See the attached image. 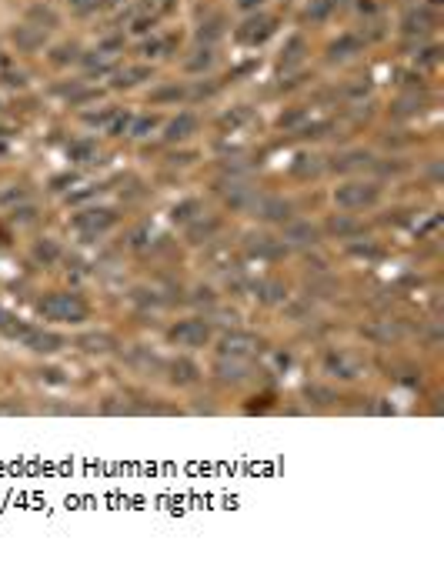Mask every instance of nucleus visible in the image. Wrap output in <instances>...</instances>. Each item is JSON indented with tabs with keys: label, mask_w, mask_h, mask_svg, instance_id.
<instances>
[{
	"label": "nucleus",
	"mask_w": 444,
	"mask_h": 584,
	"mask_svg": "<svg viewBox=\"0 0 444 584\" xmlns=\"http://www.w3.org/2000/svg\"><path fill=\"white\" fill-rule=\"evenodd\" d=\"M114 221H117V214L111 208H87L74 217V227H77L84 237H97V234H104L107 227H114Z\"/></svg>",
	"instance_id": "obj_4"
},
{
	"label": "nucleus",
	"mask_w": 444,
	"mask_h": 584,
	"mask_svg": "<svg viewBox=\"0 0 444 584\" xmlns=\"http://www.w3.org/2000/svg\"><path fill=\"white\" fill-rule=\"evenodd\" d=\"M237 7L241 10H254V7H261V0H237Z\"/></svg>",
	"instance_id": "obj_41"
},
{
	"label": "nucleus",
	"mask_w": 444,
	"mask_h": 584,
	"mask_svg": "<svg viewBox=\"0 0 444 584\" xmlns=\"http://www.w3.org/2000/svg\"><path fill=\"white\" fill-rule=\"evenodd\" d=\"M328 230L337 237V241H348V237H358L364 227L358 224L354 217H348V214H334V217L328 221Z\"/></svg>",
	"instance_id": "obj_14"
},
{
	"label": "nucleus",
	"mask_w": 444,
	"mask_h": 584,
	"mask_svg": "<svg viewBox=\"0 0 444 584\" xmlns=\"http://www.w3.org/2000/svg\"><path fill=\"white\" fill-rule=\"evenodd\" d=\"M374 157L367 151H348V154H341V157H334L331 161V167L334 170H361V167H367Z\"/></svg>",
	"instance_id": "obj_18"
},
{
	"label": "nucleus",
	"mask_w": 444,
	"mask_h": 584,
	"mask_svg": "<svg viewBox=\"0 0 444 584\" xmlns=\"http://www.w3.org/2000/svg\"><path fill=\"white\" fill-rule=\"evenodd\" d=\"M197 210H201V204H197V201H184V204H177V208H174V214H171V217L184 224V221H191Z\"/></svg>",
	"instance_id": "obj_34"
},
{
	"label": "nucleus",
	"mask_w": 444,
	"mask_h": 584,
	"mask_svg": "<svg viewBox=\"0 0 444 584\" xmlns=\"http://www.w3.org/2000/svg\"><path fill=\"white\" fill-rule=\"evenodd\" d=\"M14 44H17L24 54H34V51L44 47V30L30 27V24H20V27H14Z\"/></svg>",
	"instance_id": "obj_11"
},
{
	"label": "nucleus",
	"mask_w": 444,
	"mask_h": 584,
	"mask_svg": "<svg viewBox=\"0 0 444 584\" xmlns=\"http://www.w3.org/2000/svg\"><path fill=\"white\" fill-rule=\"evenodd\" d=\"M304 394H308L311 404H321V408L337 401V394H334L331 387H324V384H308V387H304Z\"/></svg>",
	"instance_id": "obj_23"
},
{
	"label": "nucleus",
	"mask_w": 444,
	"mask_h": 584,
	"mask_svg": "<svg viewBox=\"0 0 444 584\" xmlns=\"http://www.w3.org/2000/svg\"><path fill=\"white\" fill-rule=\"evenodd\" d=\"M167 371H171V384H194V381H197V364L187 358L171 361Z\"/></svg>",
	"instance_id": "obj_16"
},
{
	"label": "nucleus",
	"mask_w": 444,
	"mask_h": 584,
	"mask_svg": "<svg viewBox=\"0 0 444 584\" xmlns=\"http://www.w3.org/2000/svg\"><path fill=\"white\" fill-rule=\"evenodd\" d=\"M431 27H434V14L427 7H414V10H407L405 17H401V30H405L407 37H425Z\"/></svg>",
	"instance_id": "obj_8"
},
{
	"label": "nucleus",
	"mask_w": 444,
	"mask_h": 584,
	"mask_svg": "<svg viewBox=\"0 0 444 584\" xmlns=\"http://www.w3.org/2000/svg\"><path fill=\"white\" fill-rule=\"evenodd\" d=\"M274 24L277 20L274 17H268V14H257V17H251V20H244L241 27H237V40L241 44H264V40L274 34Z\"/></svg>",
	"instance_id": "obj_7"
},
{
	"label": "nucleus",
	"mask_w": 444,
	"mask_h": 584,
	"mask_svg": "<svg viewBox=\"0 0 444 584\" xmlns=\"http://www.w3.org/2000/svg\"><path fill=\"white\" fill-rule=\"evenodd\" d=\"M194 131H197V117H194V113H177L174 120L167 124V134H164V137H167V140H187Z\"/></svg>",
	"instance_id": "obj_15"
},
{
	"label": "nucleus",
	"mask_w": 444,
	"mask_h": 584,
	"mask_svg": "<svg viewBox=\"0 0 444 584\" xmlns=\"http://www.w3.org/2000/svg\"><path fill=\"white\" fill-rule=\"evenodd\" d=\"M248 250L257 257H281V244H274L264 234H248Z\"/></svg>",
	"instance_id": "obj_19"
},
{
	"label": "nucleus",
	"mask_w": 444,
	"mask_h": 584,
	"mask_svg": "<svg viewBox=\"0 0 444 584\" xmlns=\"http://www.w3.org/2000/svg\"><path fill=\"white\" fill-rule=\"evenodd\" d=\"M211 64H214L211 47H201V51H197V57H191V60H187V71H191V74H201V71H207Z\"/></svg>",
	"instance_id": "obj_27"
},
{
	"label": "nucleus",
	"mask_w": 444,
	"mask_h": 584,
	"mask_svg": "<svg viewBox=\"0 0 444 584\" xmlns=\"http://www.w3.org/2000/svg\"><path fill=\"white\" fill-rule=\"evenodd\" d=\"M77 344L87 354H107V351H114V338H111V334H84Z\"/></svg>",
	"instance_id": "obj_20"
},
{
	"label": "nucleus",
	"mask_w": 444,
	"mask_h": 584,
	"mask_svg": "<svg viewBox=\"0 0 444 584\" xmlns=\"http://www.w3.org/2000/svg\"><path fill=\"white\" fill-rule=\"evenodd\" d=\"M140 80H151V67H124L120 74H117V80H114V87H137Z\"/></svg>",
	"instance_id": "obj_22"
},
{
	"label": "nucleus",
	"mask_w": 444,
	"mask_h": 584,
	"mask_svg": "<svg viewBox=\"0 0 444 584\" xmlns=\"http://www.w3.org/2000/svg\"><path fill=\"white\" fill-rule=\"evenodd\" d=\"M214 230H217V221H207V224L201 221V224H197V227L191 230V244H201V241H207Z\"/></svg>",
	"instance_id": "obj_36"
},
{
	"label": "nucleus",
	"mask_w": 444,
	"mask_h": 584,
	"mask_svg": "<svg viewBox=\"0 0 444 584\" xmlns=\"http://www.w3.org/2000/svg\"><path fill=\"white\" fill-rule=\"evenodd\" d=\"M381 197V188L378 184H364V181H351V184H341L334 190V204L344 210H358V208H371L378 204Z\"/></svg>",
	"instance_id": "obj_2"
},
{
	"label": "nucleus",
	"mask_w": 444,
	"mask_h": 584,
	"mask_svg": "<svg viewBox=\"0 0 444 584\" xmlns=\"http://www.w3.org/2000/svg\"><path fill=\"white\" fill-rule=\"evenodd\" d=\"M24 344L30 347V351H37V354H54L64 347V338L54 334V331H27L24 334Z\"/></svg>",
	"instance_id": "obj_9"
},
{
	"label": "nucleus",
	"mask_w": 444,
	"mask_h": 584,
	"mask_svg": "<svg viewBox=\"0 0 444 584\" xmlns=\"http://www.w3.org/2000/svg\"><path fill=\"white\" fill-rule=\"evenodd\" d=\"M317 227L314 224H304V221H297V224H288V230H284V241H290V244L297 247H314L317 244Z\"/></svg>",
	"instance_id": "obj_12"
},
{
	"label": "nucleus",
	"mask_w": 444,
	"mask_h": 584,
	"mask_svg": "<svg viewBox=\"0 0 444 584\" xmlns=\"http://www.w3.org/2000/svg\"><path fill=\"white\" fill-rule=\"evenodd\" d=\"M421 97H405V100H398L394 104V113H421Z\"/></svg>",
	"instance_id": "obj_37"
},
{
	"label": "nucleus",
	"mask_w": 444,
	"mask_h": 584,
	"mask_svg": "<svg viewBox=\"0 0 444 584\" xmlns=\"http://www.w3.org/2000/svg\"><path fill=\"white\" fill-rule=\"evenodd\" d=\"M34 257H37L40 264H54L60 257V247L54 244V241H37V244H34Z\"/></svg>",
	"instance_id": "obj_24"
},
{
	"label": "nucleus",
	"mask_w": 444,
	"mask_h": 584,
	"mask_svg": "<svg viewBox=\"0 0 444 584\" xmlns=\"http://www.w3.org/2000/svg\"><path fill=\"white\" fill-rule=\"evenodd\" d=\"M331 7H334V0H311L308 17H311V20H324V17L331 14Z\"/></svg>",
	"instance_id": "obj_33"
},
{
	"label": "nucleus",
	"mask_w": 444,
	"mask_h": 584,
	"mask_svg": "<svg viewBox=\"0 0 444 584\" xmlns=\"http://www.w3.org/2000/svg\"><path fill=\"white\" fill-rule=\"evenodd\" d=\"M77 44H60V47H54V64H71V60H77Z\"/></svg>",
	"instance_id": "obj_30"
},
{
	"label": "nucleus",
	"mask_w": 444,
	"mask_h": 584,
	"mask_svg": "<svg viewBox=\"0 0 444 584\" xmlns=\"http://www.w3.org/2000/svg\"><path fill=\"white\" fill-rule=\"evenodd\" d=\"M171 340L181 344V347H204L211 340V324L204 318H191V320H181L171 327Z\"/></svg>",
	"instance_id": "obj_3"
},
{
	"label": "nucleus",
	"mask_w": 444,
	"mask_h": 584,
	"mask_svg": "<svg viewBox=\"0 0 444 584\" xmlns=\"http://www.w3.org/2000/svg\"><path fill=\"white\" fill-rule=\"evenodd\" d=\"M37 311L47 320H60V324H84L87 314H91V307L80 301L77 294H64V291L60 294H47L37 304Z\"/></svg>",
	"instance_id": "obj_1"
},
{
	"label": "nucleus",
	"mask_w": 444,
	"mask_h": 584,
	"mask_svg": "<svg viewBox=\"0 0 444 584\" xmlns=\"http://www.w3.org/2000/svg\"><path fill=\"white\" fill-rule=\"evenodd\" d=\"M217 377H221V381H244V377H248L244 358H221L217 361Z\"/></svg>",
	"instance_id": "obj_17"
},
{
	"label": "nucleus",
	"mask_w": 444,
	"mask_h": 584,
	"mask_svg": "<svg viewBox=\"0 0 444 584\" xmlns=\"http://www.w3.org/2000/svg\"><path fill=\"white\" fill-rule=\"evenodd\" d=\"M0 414H24L20 404H0Z\"/></svg>",
	"instance_id": "obj_40"
},
{
	"label": "nucleus",
	"mask_w": 444,
	"mask_h": 584,
	"mask_svg": "<svg viewBox=\"0 0 444 584\" xmlns=\"http://www.w3.org/2000/svg\"><path fill=\"white\" fill-rule=\"evenodd\" d=\"M154 127H157V117H154V113H151V117H137L134 127H131V134H134V137H147V134L154 131Z\"/></svg>",
	"instance_id": "obj_35"
},
{
	"label": "nucleus",
	"mask_w": 444,
	"mask_h": 584,
	"mask_svg": "<svg viewBox=\"0 0 444 584\" xmlns=\"http://www.w3.org/2000/svg\"><path fill=\"white\" fill-rule=\"evenodd\" d=\"M181 97H184V87L171 84V87H160V91H154V94H151V100H154V104H167V100H181Z\"/></svg>",
	"instance_id": "obj_31"
},
{
	"label": "nucleus",
	"mask_w": 444,
	"mask_h": 584,
	"mask_svg": "<svg viewBox=\"0 0 444 584\" xmlns=\"http://www.w3.org/2000/svg\"><path fill=\"white\" fill-rule=\"evenodd\" d=\"M24 197H27V190L17 188V190H3V197H0V201H3V204H14V201H24Z\"/></svg>",
	"instance_id": "obj_39"
},
{
	"label": "nucleus",
	"mask_w": 444,
	"mask_h": 584,
	"mask_svg": "<svg viewBox=\"0 0 444 584\" xmlns=\"http://www.w3.org/2000/svg\"><path fill=\"white\" fill-rule=\"evenodd\" d=\"M328 367H331V371H337V377H354V374H358V367H354L344 354H331Z\"/></svg>",
	"instance_id": "obj_28"
},
{
	"label": "nucleus",
	"mask_w": 444,
	"mask_h": 584,
	"mask_svg": "<svg viewBox=\"0 0 444 584\" xmlns=\"http://www.w3.org/2000/svg\"><path fill=\"white\" fill-rule=\"evenodd\" d=\"M317 170H321L317 157H308V154L297 157V164H294V174H297V177H311V174H317Z\"/></svg>",
	"instance_id": "obj_32"
},
{
	"label": "nucleus",
	"mask_w": 444,
	"mask_h": 584,
	"mask_svg": "<svg viewBox=\"0 0 444 584\" xmlns=\"http://www.w3.org/2000/svg\"><path fill=\"white\" fill-rule=\"evenodd\" d=\"M261 351V338H254L251 331H231L221 338V358H251Z\"/></svg>",
	"instance_id": "obj_5"
},
{
	"label": "nucleus",
	"mask_w": 444,
	"mask_h": 584,
	"mask_svg": "<svg viewBox=\"0 0 444 584\" xmlns=\"http://www.w3.org/2000/svg\"><path fill=\"white\" fill-rule=\"evenodd\" d=\"M71 3H74V10H77V14H91V10L100 7V0H71Z\"/></svg>",
	"instance_id": "obj_38"
},
{
	"label": "nucleus",
	"mask_w": 444,
	"mask_h": 584,
	"mask_svg": "<svg viewBox=\"0 0 444 584\" xmlns=\"http://www.w3.org/2000/svg\"><path fill=\"white\" fill-rule=\"evenodd\" d=\"M221 27H224V17H211L207 24H201L197 40H201V44H211L214 37H221Z\"/></svg>",
	"instance_id": "obj_26"
},
{
	"label": "nucleus",
	"mask_w": 444,
	"mask_h": 584,
	"mask_svg": "<svg viewBox=\"0 0 444 584\" xmlns=\"http://www.w3.org/2000/svg\"><path fill=\"white\" fill-rule=\"evenodd\" d=\"M27 24L47 34V30H54V27L60 24V17H57V10H54V7H47V3H34V7L27 10Z\"/></svg>",
	"instance_id": "obj_10"
},
{
	"label": "nucleus",
	"mask_w": 444,
	"mask_h": 584,
	"mask_svg": "<svg viewBox=\"0 0 444 584\" xmlns=\"http://www.w3.org/2000/svg\"><path fill=\"white\" fill-rule=\"evenodd\" d=\"M361 37H354V34H344V37H337L334 44L328 47V60H348V57L361 54Z\"/></svg>",
	"instance_id": "obj_13"
},
{
	"label": "nucleus",
	"mask_w": 444,
	"mask_h": 584,
	"mask_svg": "<svg viewBox=\"0 0 444 584\" xmlns=\"http://www.w3.org/2000/svg\"><path fill=\"white\" fill-rule=\"evenodd\" d=\"M254 291H257V298H261L264 304H281L284 298H288V291H284V284L281 281H261Z\"/></svg>",
	"instance_id": "obj_21"
},
{
	"label": "nucleus",
	"mask_w": 444,
	"mask_h": 584,
	"mask_svg": "<svg viewBox=\"0 0 444 584\" xmlns=\"http://www.w3.org/2000/svg\"><path fill=\"white\" fill-rule=\"evenodd\" d=\"M71 157L80 161V164H91L97 157V147L94 144H87V140H77V144H71Z\"/></svg>",
	"instance_id": "obj_29"
},
{
	"label": "nucleus",
	"mask_w": 444,
	"mask_h": 584,
	"mask_svg": "<svg viewBox=\"0 0 444 584\" xmlns=\"http://www.w3.org/2000/svg\"><path fill=\"white\" fill-rule=\"evenodd\" d=\"M304 51H308V44H304L301 37H294V40L288 44V51H284V57H281V67H294V64H297V60L304 57Z\"/></svg>",
	"instance_id": "obj_25"
},
{
	"label": "nucleus",
	"mask_w": 444,
	"mask_h": 584,
	"mask_svg": "<svg viewBox=\"0 0 444 584\" xmlns=\"http://www.w3.org/2000/svg\"><path fill=\"white\" fill-rule=\"evenodd\" d=\"M251 208L261 221H270V224H288L294 214L290 201H284V197H254Z\"/></svg>",
	"instance_id": "obj_6"
}]
</instances>
